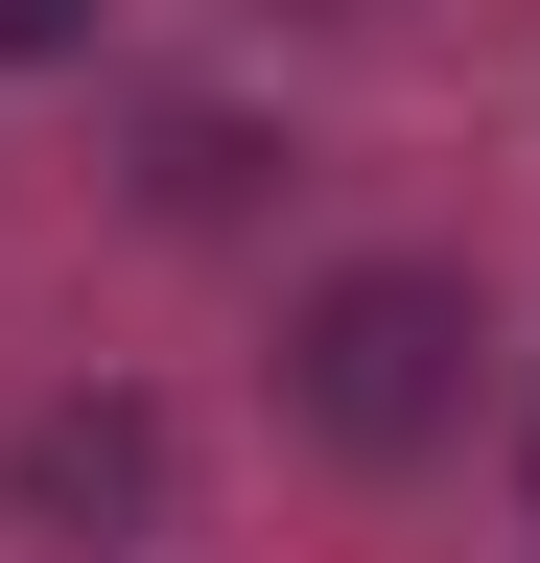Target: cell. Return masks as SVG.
<instances>
[{
    "mask_svg": "<svg viewBox=\"0 0 540 563\" xmlns=\"http://www.w3.org/2000/svg\"><path fill=\"white\" fill-rule=\"evenodd\" d=\"M447 399H470V306L447 282H329L306 306V422L329 446H423Z\"/></svg>",
    "mask_w": 540,
    "mask_h": 563,
    "instance_id": "obj_1",
    "label": "cell"
},
{
    "mask_svg": "<svg viewBox=\"0 0 540 563\" xmlns=\"http://www.w3.org/2000/svg\"><path fill=\"white\" fill-rule=\"evenodd\" d=\"M71 24H95V0H0V70H24V47H71Z\"/></svg>",
    "mask_w": 540,
    "mask_h": 563,
    "instance_id": "obj_2",
    "label": "cell"
}]
</instances>
